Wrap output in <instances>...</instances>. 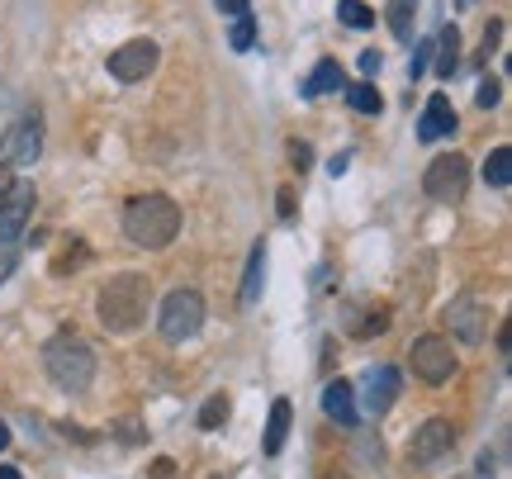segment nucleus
Here are the masks:
<instances>
[{
  "label": "nucleus",
  "instance_id": "obj_28",
  "mask_svg": "<svg viewBox=\"0 0 512 479\" xmlns=\"http://www.w3.org/2000/svg\"><path fill=\"white\" fill-rule=\"evenodd\" d=\"M375 72H380V53L370 48V53H361V76H366V81H370V76H375Z\"/></svg>",
  "mask_w": 512,
  "mask_h": 479
},
{
  "label": "nucleus",
  "instance_id": "obj_15",
  "mask_svg": "<svg viewBox=\"0 0 512 479\" xmlns=\"http://www.w3.org/2000/svg\"><path fill=\"white\" fill-rule=\"evenodd\" d=\"M342 81H347L342 62H337V57H323V62H318V67L309 72V81H304V95H309V100H318V95H332V91H342Z\"/></svg>",
  "mask_w": 512,
  "mask_h": 479
},
{
  "label": "nucleus",
  "instance_id": "obj_14",
  "mask_svg": "<svg viewBox=\"0 0 512 479\" xmlns=\"http://www.w3.org/2000/svg\"><path fill=\"white\" fill-rule=\"evenodd\" d=\"M446 133H456V105H451L446 95H432L427 110H422V119H418V138L422 143H437Z\"/></svg>",
  "mask_w": 512,
  "mask_h": 479
},
{
  "label": "nucleus",
  "instance_id": "obj_32",
  "mask_svg": "<svg viewBox=\"0 0 512 479\" xmlns=\"http://www.w3.org/2000/svg\"><path fill=\"white\" fill-rule=\"evenodd\" d=\"M5 446H10V427L0 423V451H5Z\"/></svg>",
  "mask_w": 512,
  "mask_h": 479
},
{
  "label": "nucleus",
  "instance_id": "obj_10",
  "mask_svg": "<svg viewBox=\"0 0 512 479\" xmlns=\"http://www.w3.org/2000/svg\"><path fill=\"white\" fill-rule=\"evenodd\" d=\"M157 57H162V48H157L152 38H133V43H124V48L110 53V76L124 81V86H133V81H143V76L157 67Z\"/></svg>",
  "mask_w": 512,
  "mask_h": 479
},
{
  "label": "nucleus",
  "instance_id": "obj_1",
  "mask_svg": "<svg viewBox=\"0 0 512 479\" xmlns=\"http://www.w3.org/2000/svg\"><path fill=\"white\" fill-rule=\"evenodd\" d=\"M124 233L133 247H143V252H162L176 242L181 233V204L162 195V190H152V195H133L124 209Z\"/></svg>",
  "mask_w": 512,
  "mask_h": 479
},
{
  "label": "nucleus",
  "instance_id": "obj_24",
  "mask_svg": "<svg viewBox=\"0 0 512 479\" xmlns=\"http://www.w3.org/2000/svg\"><path fill=\"white\" fill-rule=\"evenodd\" d=\"M228 43L238 48V53H247L256 43V19L252 15H242V19H233V34H228Z\"/></svg>",
  "mask_w": 512,
  "mask_h": 479
},
{
  "label": "nucleus",
  "instance_id": "obj_17",
  "mask_svg": "<svg viewBox=\"0 0 512 479\" xmlns=\"http://www.w3.org/2000/svg\"><path fill=\"white\" fill-rule=\"evenodd\" d=\"M290 418H294L290 399H275V404H271V418H266V456H280V451H285V437H290Z\"/></svg>",
  "mask_w": 512,
  "mask_h": 479
},
{
  "label": "nucleus",
  "instance_id": "obj_33",
  "mask_svg": "<svg viewBox=\"0 0 512 479\" xmlns=\"http://www.w3.org/2000/svg\"><path fill=\"white\" fill-rule=\"evenodd\" d=\"M456 5H460V10H470V5H475V0H456Z\"/></svg>",
  "mask_w": 512,
  "mask_h": 479
},
{
  "label": "nucleus",
  "instance_id": "obj_5",
  "mask_svg": "<svg viewBox=\"0 0 512 479\" xmlns=\"http://www.w3.org/2000/svg\"><path fill=\"white\" fill-rule=\"evenodd\" d=\"M204 328V295L200 290H171L162 299V314H157V332L166 342H190Z\"/></svg>",
  "mask_w": 512,
  "mask_h": 479
},
{
  "label": "nucleus",
  "instance_id": "obj_18",
  "mask_svg": "<svg viewBox=\"0 0 512 479\" xmlns=\"http://www.w3.org/2000/svg\"><path fill=\"white\" fill-rule=\"evenodd\" d=\"M261 280H266V247L256 242L252 257H247V276H242V309H252L256 299H261Z\"/></svg>",
  "mask_w": 512,
  "mask_h": 479
},
{
  "label": "nucleus",
  "instance_id": "obj_11",
  "mask_svg": "<svg viewBox=\"0 0 512 479\" xmlns=\"http://www.w3.org/2000/svg\"><path fill=\"white\" fill-rule=\"evenodd\" d=\"M451 446H456V427L446 423V418H427V423L413 432V442H408V461L413 465H437Z\"/></svg>",
  "mask_w": 512,
  "mask_h": 479
},
{
  "label": "nucleus",
  "instance_id": "obj_21",
  "mask_svg": "<svg viewBox=\"0 0 512 479\" xmlns=\"http://www.w3.org/2000/svg\"><path fill=\"white\" fill-rule=\"evenodd\" d=\"M337 15H342L347 29H370L375 24V10H370L366 0H337Z\"/></svg>",
  "mask_w": 512,
  "mask_h": 479
},
{
  "label": "nucleus",
  "instance_id": "obj_6",
  "mask_svg": "<svg viewBox=\"0 0 512 479\" xmlns=\"http://www.w3.org/2000/svg\"><path fill=\"white\" fill-rule=\"evenodd\" d=\"M408 366H413L422 385H446L456 375V351H451V342L441 332H422L418 342L408 347Z\"/></svg>",
  "mask_w": 512,
  "mask_h": 479
},
{
  "label": "nucleus",
  "instance_id": "obj_31",
  "mask_svg": "<svg viewBox=\"0 0 512 479\" xmlns=\"http://www.w3.org/2000/svg\"><path fill=\"white\" fill-rule=\"evenodd\" d=\"M0 479H24V475H19V465H0Z\"/></svg>",
  "mask_w": 512,
  "mask_h": 479
},
{
  "label": "nucleus",
  "instance_id": "obj_9",
  "mask_svg": "<svg viewBox=\"0 0 512 479\" xmlns=\"http://www.w3.org/2000/svg\"><path fill=\"white\" fill-rule=\"evenodd\" d=\"M446 328H451V337H460L465 347H479V342L489 337V309H484L475 295H460L446 304Z\"/></svg>",
  "mask_w": 512,
  "mask_h": 479
},
{
  "label": "nucleus",
  "instance_id": "obj_25",
  "mask_svg": "<svg viewBox=\"0 0 512 479\" xmlns=\"http://www.w3.org/2000/svg\"><path fill=\"white\" fill-rule=\"evenodd\" d=\"M498 95H503V81H498V76H484V81H479V91H475V105L479 110H494Z\"/></svg>",
  "mask_w": 512,
  "mask_h": 479
},
{
  "label": "nucleus",
  "instance_id": "obj_29",
  "mask_svg": "<svg viewBox=\"0 0 512 479\" xmlns=\"http://www.w3.org/2000/svg\"><path fill=\"white\" fill-rule=\"evenodd\" d=\"M10 185H15V171H10V166H0V204H5V195H10Z\"/></svg>",
  "mask_w": 512,
  "mask_h": 479
},
{
  "label": "nucleus",
  "instance_id": "obj_8",
  "mask_svg": "<svg viewBox=\"0 0 512 479\" xmlns=\"http://www.w3.org/2000/svg\"><path fill=\"white\" fill-rule=\"evenodd\" d=\"M38 152H43V119H38V110H29L0 138V166H34Z\"/></svg>",
  "mask_w": 512,
  "mask_h": 479
},
{
  "label": "nucleus",
  "instance_id": "obj_20",
  "mask_svg": "<svg viewBox=\"0 0 512 479\" xmlns=\"http://www.w3.org/2000/svg\"><path fill=\"white\" fill-rule=\"evenodd\" d=\"M384 15H389V34L399 38V43L413 38V5H408V0H389V10H384Z\"/></svg>",
  "mask_w": 512,
  "mask_h": 479
},
{
  "label": "nucleus",
  "instance_id": "obj_30",
  "mask_svg": "<svg viewBox=\"0 0 512 479\" xmlns=\"http://www.w3.org/2000/svg\"><path fill=\"white\" fill-rule=\"evenodd\" d=\"M347 162H351V157L342 152V157H332V162H328V171H332V176H342V171H347Z\"/></svg>",
  "mask_w": 512,
  "mask_h": 479
},
{
  "label": "nucleus",
  "instance_id": "obj_23",
  "mask_svg": "<svg viewBox=\"0 0 512 479\" xmlns=\"http://www.w3.org/2000/svg\"><path fill=\"white\" fill-rule=\"evenodd\" d=\"M228 413H233V404H228V394H214V399H209V404L200 408V427H204V432H214V427L228 423Z\"/></svg>",
  "mask_w": 512,
  "mask_h": 479
},
{
  "label": "nucleus",
  "instance_id": "obj_19",
  "mask_svg": "<svg viewBox=\"0 0 512 479\" xmlns=\"http://www.w3.org/2000/svg\"><path fill=\"white\" fill-rule=\"evenodd\" d=\"M484 181L494 185V190H508L512 185V148H494L484 157Z\"/></svg>",
  "mask_w": 512,
  "mask_h": 479
},
{
  "label": "nucleus",
  "instance_id": "obj_34",
  "mask_svg": "<svg viewBox=\"0 0 512 479\" xmlns=\"http://www.w3.org/2000/svg\"><path fill=\"white\" fill-rule=\"evenodd\" d=\"M323 479H342V475H332V470H328V475H323Z\"/></svg>",
  "mask_w": 512,
  "mask_h": 479
},
{
  "label": "nucleus",
  "instance_id": "obj_7",
  "mask_svg": "<svg viewBox=\"0 0 512 479\" xmlns=\"http://www.w3.org/2000/svg\"><path fill=\"white\" fill-rule=\"evenodd\" d=\"M422 190H427V200H437V204L465 200V190H470V162H465L460 152L437 157V162L422 171Z\"/></svg>",
  "mask_w": 512,
  "mask_h": 479
},
{
  "label": "nucleus",
  "instance_id": "obj_13",
  "mask_svg": "<svg viewBox=\"0 0 512 479\" xmlns=\"http://www.w3.org/2000/svg\"><path fill=\"white\" fill-rule=\"evenodd\" d=\"M323 413L342 427L361 423V408H356V389H351V380H328V385H323Z\"/></svg>",
  "mask_w": 512,
  "mask_h": 479
},
{
  "label": "nucleus",
  "instance_id": "obj_22",
  "mask_svg": "<svg viewBox=\"0 0 512 479\" xmlns=\"http://www.w3.org/2000/svg\"><path fill=\"white\" fill-rule=\"evenodd\" d=\"M347 100H351V110L356 114H380V91H375V86H370V81H356V86H351L347 91Z\"/></svg>",
  "mask_w": 512,
  "mask_h": 479
},
{
  "label": "nucleus",
  "instance_id": "obj_12",
  "mask_svg": "<svg viewBox=\"0 0 512 479\" xmlns=\"http://www.w3.org/2000/svg\"><path fill=\"white\" fill-rule=\"evenodd\" d=\"M399 370L394 366H370L366 380H361V404H366L370 418H384L389 408H394V399H399Z\"/></svg>",
  "mask_w": 512,
  "mask_h": 479
},
{
  "label": "nucleus",
  "instance_id": "obj_16",
  "mask_svg": "<svg viewBox=\"0 0 512 479\" xmlns=\"http://www.w3.org/2000/svg\"><path fill=\"white\" fill-rule=\"evenodd\" d=\"M432 62H437V76H446V81L456 76V67H460V29L456 24H446L441 38L432 43Z\"/></svg>",
  "mask_w": 512,
  "mask_h": 479
},
{
  "label": "nucleus",
  "instance_id": "obj_2",
  "mask_svg": "<svg viewBox=\"0 0 512 479\" xmlns=\"http://www.w3.org/2000/svg\"><path fill=\"white\" fill-rule=\"evenodd\" d=\"M95 309H100V323H105V332H133L143 328L147 309H152V280L138 276V271H124V276L105 280V290H100V299H95Z\"/></svg>",
  "mask_w": 512,
  "mask_h": 479
},
{
  "label": "nucleus",
  "instance_id": "obj_4",
  "mask_svg": "<svg viewBox=\"0 0 512 479\" xmlns=\"http://www.w3.org/2000/svg\"><path fill=\"white\" fill-rule=\"evenodd\" d=\"M34 185L29 181H15L10 185V195L0 204V280L10 276V266H15V247H19V233H24V223L34 214Z\"/></svg>",
  "mask_w": 512,
  "mask_h": 479
},
{
  "label": "nucleus",
  "instance_id": "obj_26",
  "mask_svg": "<svg viewBox=\"0 0 512 479\" xmlns=\"http://www.w3.org/2000/svg\"><path fill=\"white\" fill-rule=\"evenodd\" d=\"M427 67H432V43H418V48H413V62H408V76L418 81Z\"/></svg>",
  "mask_w": 512,
  "mask_h": 479
},
{
  "label": "nucleus",
  "instance_id": "obj_27",
  "mask_svg": "<svg viewBox=\"0 0 512 479\" xmlns=\"http://www.w3.org/2000/svg\"><path fill=\"white\" fill-rule=\"evenodd\" d=\"M219 10H223V15H233V19L252 15V5H247V0H219Z\"/></svg>",
  "mask_w": 512,
  "mask_h": 479
},
{
  "label": "nucleus",
  "instance_id": "obj_3",
  "mask_svg": "<svg viewBox=\"0 0 512 479\" xmlns=\"http://www.w3.org/2000/svg\"><path fill=\"white\" fill-rule=\"evenodd\" d=\"M43 366L53 375L57 389H67V394H86L95 380V347L86 337H76V332H57L53 342L43 347Z\"/></svg>",
  "mask_w": 512,
  "mask_h": 479
}]
</instances>
